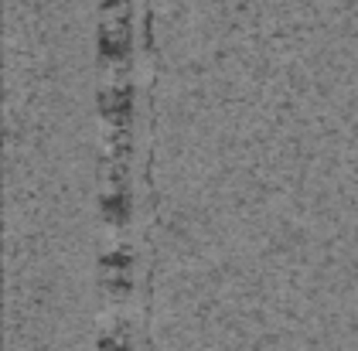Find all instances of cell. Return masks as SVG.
I'll return each mask as SVG.
<instances>
[{
  "instance_id": "cell-1",
  "label": "cell",
  "mask_w": 358,
  "mask_h": 351,
  "mask_svg": "<svg viewBox=\"0 0 358 351\" xmlns=\"http://www.w3.org/2000/svg\"><path fill=\"white\" fill-rule=\"evenodd\" d=\"M99 109L116 127V134H127L130 116H134V85L130 82H120V85L113 82L106 89H99Z\"/></svg>"
},
{
  "instance_id": "cell-2",
  "label": "cell",
  "mask_w": 358,
  "mask_h": 351,
  "mask_svg": "<svg viewBox=\"0 0 358 351\" xmlns=\"http://www.w3.org/2000/svg\"><path fill=\"white\" fill-rule=\"evenodd\" d=\"M110 181H113V188L103 194V215L113 225H123L127 215H130V191H127V171H123V164L113 167Z\"/></svg>"
},
{
  "instance_id": "cell-3",
  "label": "cell",
  "mask_w": 358,
  "mask_h": 351,
  "mask_svg": "<svg viewBox=\"0 0 358 351\" xmlns=\"http://www.w3.org/2000/svg\"><path fill=\"white\" fill-rule=\"evenodd\" d=\"M127 21H130V14H123L120 24L99 27V58H103V65L123 62V58L130 55V31H127Z\"/></svg>"
},
{
  "instance_id": "cell-4",
  "label": "cell",
  "mask_w": 358,
  "mask_h": 351,
  "mask_svg": "<svg viewBox=\"0 0 358 351\" xmlns=\"http://www.w3.org/2000/svg\"><path fill=\"white\" fill-rule=\"evenodd\" d=\"M103 270H110L106 276H120V273H127L134 266V252L127 249V245H120V249H113V252H103Z\"/></svg>"
},
{
  "instance_id": "cell-5",
  "label": "cell",
  "mask_w": 358,
  "mask_h": 351,
  "mask_svg": "<svg viewBox=\"0 0 358 351\" xmlns=\"http://www.w3.org/2000/svg\"><path fill=\"white\" fill-rule=\"evenodd\" d=\"M116 7H123V0H103V14H113Z\"/></svg>"
}]
</instances>
